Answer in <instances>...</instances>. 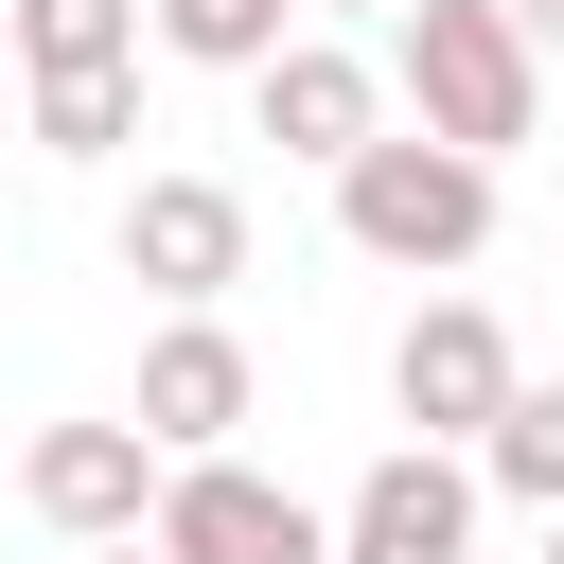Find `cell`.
Here are the masks:
<instances>
[{
  "instance_id": "4fadbf2b",
  "label": "cell",
  "mask_w": 564,
  "mask_h": 564,
  "mask_svg": "<svg viewBox=\"0 0 564 564\" xmlns=\"http://www.w3.org/2000/svg\"><path fill=\"white\" fill-rule=\"evenodd\" d=\"M123 123H141V70H35V141L53 159H106Z\"/></svg>"
},
{
  "instance_id": "3957f363",
  "label": "cell",
  "mask_w": 564,
  "mask_h": 564,
  "mask_svg": "<svg viewBox=\"0 0 564 564\" xmlns=\"http://www.w3.org/2000/svg\"><path fill=\"white\" fill-rule=\"evenodd\" d=\"M18 494H35V529H70V546H123V529H159V494H176V441H159L141 405H123V423H35Z\"/></svg>"
},
{
  "instance_id": "30bf717a",
  "label": "cell",
  "mask_w": 564,
  "mask_h": 564,
  "mask_svg": "<svg viewBox=\"0 0 564 564\" xmlns=\"http://www.w3.org/2000/svg\"><path fill=\"white\" fill-rule=\"evenodd\" d=\"M141 35H159V0H18L35 70H141Z\"/></svg>"
},
{
  "instance_id": "7c38bea8",
  "label": "cell",
  "mask_w": 564,
  "mask_h": 564,
  "mask_svg": "<svg viewBox=\"0 0 564 564\" xmlns=\"http://www.w3.org/2000/svg\"><path fill=\"white\" fill-rule=\"evenodd\" d=\"M300 35V0H159V53H194V70H264Z\"/></svg>"
},
{
  "instance_id": "2e32d148",
  "label": "cell",
  "mask_w": 564,
  "mask_h": 564,
  "mask_svg": "<svg viewBox=\"0 0 564 564\" xmlns=\"http://www.w3.org/2000/svg\"><path fill=\"white\" fill-rule=\"evenodd\" d=\"M335 18H405V0H335Z\"/></svg>"
},
{
  "instance_id": "9a60e30c",
  "label": "cell",
  "mask_w": 564,
  "mask_h": 564,
  "mask_svg": "<svg viewBox=\"0 0 564 564\" xmlns=\"http://www.w3.org/2000/svg\"><path fill=\"white\" fill-rule=\"evenodd\" d=\"M511 18H529V35H546V53H564V0H511Z\"/></svg>"
},
{
  "instance_id": "52a82bcc",
  "label": "cell",
  "mask_w": 564,
  "mask_h": 564,
  "mask_svg": "<svg viewBox=\"0 0 564 564\" xmlns=\"http://www.w3.org/2000/svg\"><path fill=\"white\" fill-rule=\"evenodd\" d=\"M123 282H159L176 317H212V300L247 282V194H229V176H141V194H123Z\"/></svg>"
},
{
  "instance_id": "6da1fadb",
  "label": "cell",
  "mask_w": 564,
  "mask_h": 564,
  "mask_svg": "<svg viewBox=\"0 0 564 564\" xmlns=\"http://www.w3.org/2000/svg\"><path fill=\"white\" fill-rule=\"evenodd\" d=\"M388 88H405V123L511 159V141L546 123V35H529L511 0H405V18H388Z\"/></svg>"
},
{
  "instance_id": "8fae6325",
  "label": "cell",
  "mask_w": 564,
  "mask_h": 564,
  "mask_svg": "<svg viewBox=\"0 0 564 564\" xmlns=\"http://www.w3.org/2000/svg\"><path fill=\"white\" fill-rule=\"evenodd\" d=\"M476 476H494L511 511H564V388H511V423L476 441Z\"/></svg>"
},
{
  "instance_id": "9c48e42d",
  "label": "cell",
  "mask_w": 564,
  "mask_h": 564,
  "mask_svg": "<svg viewBox=\"0 0 564 564\" xmlns=\"http://www.w3.org/2000/svg\"><path fill=\"white\" fill-rule=\"evenodd\" d=\"M247 388H264V370H247V335H229V317H159V335H141V423H159L176 458H229Z\"/></svg>"
},
{
  "instance_id": "277c9868",
  "label": "cell",
  "mask_w": 564,
  "mask_h": 564,
  "mask_svg": "<svg viewBox=\"0 0 564 564\" xmlns=\"http://www.w3.org/2000/svg\"><path fill=\"white\" fill-rule=\"evenodd\" d=\"M511 388H529V370H511L494 300H423V317H405V352H388V405H405L423 441H494V423H511Z\"/></svg>"
},
{
  "instance_id": "5bb4252c",
  "label": "cell",
  "mask_w": 564,
  "mask_h": 564,
  "mask_svg": "<svg viewBox=\"0 0 564 564\" xmlns=\"http://www.w3.org/2000/svg\"><path fill=\"white\" fill-rule=\"evenodd\" d=\"M88 564H176V546H159V529H123V546H88Z\"/></svg>"
},
{
  "instance_id": "ba28073f",
  "label": "cell",
  "mask_w": 564,
  "mask_h": 564,
  "mask_svg": "<svg viewBox=\"0 0 564 564\" xmlns=\"http://www.w3.org/2000/svg\"><path fill=\"white\" fill-rule=\"evenodd\" d=\"M247 106H264V141H282V159H317V176L388 141V70H370V53H335V35H282V53L247 70Z\"/></svg>"
},
{
  "instance_id": "8992f818",
  "label": "cell",
  "mask_w": 564,
  "mask_h": 564,
  "mask_svg": "<svg viewBox=\"0 0 564 564\" xmlns=\"http://www.w3.org/2000/svg\"><path fill=\"white\" fill-rule=\"evenodd\" d=\"M335 564H476V476L441 441H388L352 494H335Z\"/></svg>"
},
{
  "instance_id": "ac0fdd59",
  "label": "cell",
  "mask_w": 564,
  "mask_h": 564,
  "mask_svg": "<svg viewBox=\"0 0 564 564\" xmlns=\"http://www.w3.org/2000/svg\"><path fill=\"white\" fill-rule=\"evenodd\" d=\"M0 35H18V0H0Z\"/></svg>"
},
{
  "instance_id": "5b68a950",
  "label": "cell",
  "mask_w": 564,
  "mask_h": 564,
  "mask_svg": "<svg viewBox=\"0 0 564 564\" xmlns=\"http://www.w3.org/2000/svg\"><path fill=\"white\" fill-rule=\"evenodd\" d=\"M159 546H176V564H335V511H300V494L247 476V458H176Z\"/></svg>"
},
{
  "instance_id": "7a4b0ae2",
  "label": "cell",
  "mask_w": 564,
  "mask_h": 564,
  "mask_svg": "<svg viewBox=\"0 0 564 564\" xmlns=\"http://www.w3.org/2000/svg\"><path fill=\"white\" fill-rule=\"evenodd\" d=\"M335 229H352L370 264L441 282V264H476V247H494V159H476V141H441V123H388L370 159H335Z\"/></svg>"
},
{
  "instance_id": "e0dca14e",
  "label": "cell",
  "mask_w": 564,
  "mask_h": 564,
  "mask_svg": "<svg viewBox=\"0 0 564 564\" xmlns=\"http://www.w3.org/2000/svg\"><path fill=\"white\" fill-rule=\"evenodd\" d=\"M546 564H564V511H546Z\"/></svg>"
}]
</instances>
